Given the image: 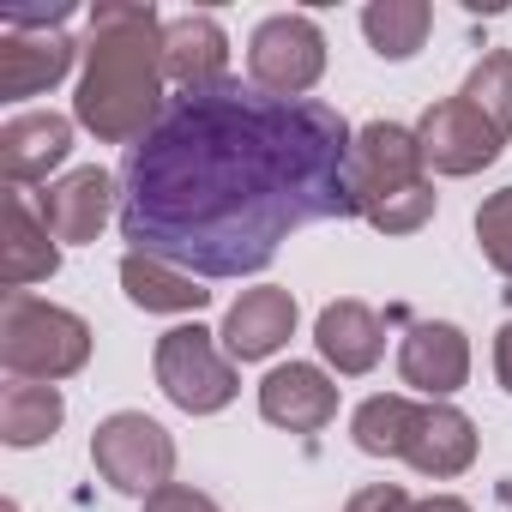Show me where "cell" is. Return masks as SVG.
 I'll use <instances>...</instances> for the list:
<instances>
[{
	"instance_id": "obj_9",
	"label": "cell",
	"mask_w": 512,
	"mask_h": 512,
	"mask_svg": "<svg viewBox=\"0 0 512 512\" xmlns=\"http://www.w3.org/2000/svg\"><path fill=\"white\" fill-rule=\"evenodd\" d=\"M163 73L181 97H211L229 85V37L211 13H181L163 25Z\"/></svg>"
},
{
	"instance_id": "obj_19",
	"label": "cell",
	"mask_w": 512,
	"mask_h": 512,
	"mask_svg": "<svg viewBox=\"0 0 512 512\" xmlns=\"http://www.w3.org/2000/svg\"><path fill=\"white\" fill-rule=\"evenodd\" d=\"M121 290H127V302L145 308V314H199V308L211 302V290H205L193 272L157 260V253H133V247L121 253Z\"/></svg>"
},
{
	"instance_id": "obj_15",
	"label": "cell",
	"mask_w": 512,
	"mask_h": 512,
	"mask_svg": "<svg viewBox=\"0 0 512 512\" xmlns=\"http://www.w3.org/2000/svg\"><path fill=\"white\" fill-rule=\"evenodd\" d=\"M73 43L61 31H7L0 37V97L7 103H25V97H43L49 85H61L73 73Z\"/></svg>"
},
{
	"instance_id": "obj_2",
	"label": "cell",
	"mask_w": 512,
	"mask_h": 512,
	"mask_svg": "<svg viewBox=\"0 0 512 512\" xmlns=\"http://www.w3.org/2000/svg\"><path fill=\"white\" fill-rule=\"evenodd\" d=\"M163 19L133 0L91 7L85 79L73 97V121L103 145H139L163 121Z\"/></svg>"
},
{
	"instance_id": "obj_17",
	"label": "cell",
	"mask_w": 512,
	"mask_h": 512,
	"mask_svg": "<svg viewBox=\"0 0 512 512\" xmlns=\"http://www.w3.org/2000/svg\"><path fill=\"white\" fill-rule=\"evenodd\" d=\"M55 272H61V247L43 229V217L25 205V193L13 187L7 205H0V284L25 290V284H43Z\"/></svg>"
},
{
	"instance_id": "obj_21",
	"label": "cell",
	"mask_w": 512,
	"mask_h": 512,
	"mask_svg": "<svg viewBox=\"0 0 512 512\" xmlns=\"http://www.w3.org/2000/svg\"><path fill=\"white\" fill-rule=\"evenodd\" d=\"M434 31V7L428 0H374L362 13V37L374 43V55L386 61H410Z\"/></svg>"
},
{
	"instance_id": "obj_24",
	"label": "cell",
	"mask_w": 512,
	"mask_h": 512,
	"mask_svg": "<svg viewBox=\"0 0 512 512\" xmlns=\"http://www.w3.org/2000/svg\"><path fill=\"white\" fill-rule=\"evenodd\" d=\"M476 241H482V260L500 278H512V187H500L476 205Z\"/></svg>"
},
{
	"instance_id": "obj_7",
	"label": "cell",
	"mask_w": 512,
	"mask_h": 512,
	"mask_svg": "<svg viewBox=\"0 0 512 512\" xmlns=\"http://www.w3.org/2000/svg\"><path fill=\"white\" fill-rule=\"evenodd\" d=\"M422 181H428V163H422L416 127L368 121L350 139V205H356V217H374L380 205H392L398 193H416Z\"/></svg>"
},
{
	"instance_id": "obj_18",
	"label": "cell",
	"mask_w": 512,
	"mask_h": 512,
	"mask_svg": "<svg viewBox=\"0 0 512 512\" xmlns=\"http://www.w3.org/2000/svg\"><path fill=\"white\" fill-rule=\"evenodd\" d=\"M314 344H320V356H326L338 374H368V368H380V356H386V326H380V314H374L368 302L344 296V302H326V308H320Z\"/></svg>"
},
{
	"instance_id": "obj_14",
	"label": "cell",
	"mask_w": 512,
	"mask_h": 512,
	"mask_svg": "<svg viewBox=\"0 0 512 512\" xmlns=\"http://www.w3.org/2000/svg\"><path fill=\"white\" fill-rule=\"evenodd\" d=\"M73 151V121L67 115H13L0 127V175L7 187H31V181H49V169H61Z\"/></svg>"
},
{
	"instance_id": "obj_6",
	"label": "cell",
	"mask_w": 512,
	"mask_h": 512,
	"mask_svg": "<svg viewBox=\"0 0 512 512\" xmlns=\"http://www.w3.org/2000/svg\"><path fill=\"white\" fill-rule=\"evenodd\" d=\"M247 73L266 97L278 103H302L320 73H326V37L308 13H272L260 31L247 37Z\"/></svg>"
},
{
	"instance_id": "obj_3",
	"label": "cell",
	"mask_w": 512,
	"mask_h": 512,
	"mask_svg": "<svg viewBox=\"0 0 512 512\" xmlns=\"http://www.w3.org/2000/svg\"><path fill=\"white\" fill-rule=\"evenodd\" d=\"M0 362H7L13 380H73L91 362V326L73 308H55L31 290H7L0 302Z\"/></svg>"
},
{
	"instance_id": "obj_16",
	"label": "cell",
	"mask_w": 512,
	"mask_h": 512,
	"mask_svg": "<svg viewBox=\"0 0 512 512\" xmlns=\"http://www.w3.org/2000/svg\"><path fill=\"white\" fill-rule=\"evenodd\" d=\"M404 464L434 476V482L464 476L476 464V422L458 404H422L416 428H410V446H404Z\"/></svg>"
},
{
	"instance_id": "obj_5",
	"label": "cell",
	"mask_w": 512,
	"mask_h": 512,
	"mask_svg": "<svg viewBox=\"0 0 512 512\" xmlns=\"http://www.w3.org/2000/svg\"><path fill=\"white\" fill-rule=\"evenodd\" d=\"M151 368H157L163 398H169L175 410H187V416H217V410L241 392L229 350H217V332H205V326H175V332H163Z\"/></svg>"
},
{
	"instance_id": "obj_28",
	"label": "cell",
	"mask_w": 512,
	"mask_h": 512,
	"mask_svg": "<svg viewBox=\"0 0 512 512\" xmlns=\"http://www.w3.org/2000/svg\"><path fill=\"white\" fill-rule=\"evenodd\" d=\"M410 512H470V500H458V494H428V500H410Z\"/></svg>"
},
{
	"instance_id": "obj_8",
	"label": "cell",
	"mask_w": 512,
	"mask_h": 512,
	"mask_svg": "<svg viewBox=\"0 0 512 512\" xmlns=\"http://www.w3.org/2000/svg\"><path fill=\"white\" fill-rule=\"evenodd\" d=\"M416 145H422V163H428L434 175H476V169H488V163L500 157L506 139H500L464 97H440V103L422 109Z\"/></svg>"
},
{
	"instance_id": "obj_22",
	"label": "cell",
	"mask_w": 512,
	"mask_h": 512,
	"mask_svg": "<svg viewBox=\"0 0 512 512\" xmlns=\"http://www.w3.org/2000/svg\"><path fill=\"white\" fill-rule=\"evenodd\" d=\"M416 398H404V392H380V398H368L362 410H356V422H350V434H356V446L368 452V458H404V446H410V428H416Z\"/></svg>"
},
{
	"instance_id": "obj_23",
	"label": "cell",
	"mask_w": 512,
	"mask_h": 512,
	"mask_svg": "<svg viewBox=\"0 0 512 512\" xmlns=\"http://www.w3.org/2000/svg\"><path fill=\"white\" fill-rule=\"evenodd\" d=\"M500 139H512V49H488L476 67H470V79H464V91H458Z\"/></svg>"
},
{
	"instance_id": "obj_13",
	"label": "cell",
	"mask_w": 512,
	"mask_h": 512,
	"mask_svg": "<svg viewBox=\"0 0 512 512\" xmlns=\"http://www.w3.org/2000/svg\"><path fill=\"white\" fill-rule=\"evenodd\" d=\"M260 416L272 428H290V434H320L338 416V380L326 368H314V362L272 368L260 380Z\"/></svg>"
},
{
	"instance_id": "obj_10",
	"label": "cell",
	"mask_w": 512,
	"mask_h": 512,
	"mask_svg": "<svg viewBox=\"0 0 512 512\" xmlns=\"http://www.w3.org/2000/svg\"><path fill=\"white\" fill-rule=\"evenodd\" d=\"M398 374L428 404H446L470 380V338L452 320H416L404 332V344H398Z\"/></svg>"
},
{
	"instance_id": "obj_25",
	"label": "cell",
	"mask_w": 512,
	"mask_h": 512,
	"mask_svg": "<svg viewBox=\"0 0 512 512\" xmlns=\"http://www.w3.org/2000/svg\"><path fill=\"white\" fill-rule=\"evenodd\" d=\"M145 512H223L211 494H199V488H187V482H169V488H157L151 500H145Z\"/></svg>"
},
{
	"instance_id": "obj_12",
	"label": "cell",
	"mask_w": 512,
	"mask_h": 512,
	"mask_svg": "<svg viewBox=\"0 0 512 512\" xmlns=\"http://www.w3.org/2000/svg\"><path fill=\"white\" fill-rule=\"evenodd\" d=\"M115 211V175L109 169H73L37 193V217L55 241H97Z\"/></svg>"
},
{
	"instance_id": "obj_27",
	"label": "cell",
	"mask_w": 512,
	"mask_h": 512,
	"mask_svg": "<svg viewBox=\"0 0 512 512\" xmlns=\"http://www.w3.org/2000/svg\"><path fill=\"white\" fill-rule=\"evenodd\" d=\"M494 374H500V386L512 392V320H506L500 338H494Z\"/></svg>"
},
{
	"instance_id": "obj_11",
	"label": "cell",
	"mask_w": 512,
	"mask_h": 512,
	"mask_svg": "<svg viewBox=\"0 0 512 512\" xmlns=\"http://www.w3.org/2000/svg\"><path fill=\"white\" fill-rule=\"evenodd\" d=\"M223 350L229 362H266L278 356L290 338H296V296L278 290V284H260V290H241L223 314Z\"/></svg>"
},
{
	"instance_id": "obj_1",
	"label": "cell",
	"mask_w": 512,
	"mask_h": 512,
	"mask_svg": "<svg viewBox=\"0 0 512 512\" xmlns=\"http://www.w3.org/2000/svg\"><path fill=\"white\" fill-rule=\"evenodd\" d=\"M350 127L332 103L278 97H175L127 151L121 235L133 253L205 278L266 272L290 229L356 217Z\"/></svg>"
},
{
	"instance_id": "obj_4",
	"label": "cell",
	"mask_w": 512,
	"mask_h": 512,
	"mask_svg": "<svg viewBox=\"0 0 512 512\" xmlns=\"http://www.w3.org/2000/svg\"><path fill=\"white\" fill-rule=\"evenodd\" d=\"M91 464L97 476L115 488V494H133V500H151L157 488H169L175 476V440L163 422H151L145 410H115L97 422L91 434Z\"/></svg>"
},
{
	"instance_id": "obj_26",
	"label": "cell",
	"mask_w": 512,
	"mask_h": 512,
	"mask_svg": "<svg viewBox=\"0 0 512 512\" xmlns=\"http://www.w3.org/2000/svg\"><path fill=\"white\" fill-rule=\"evenodd\" d=\"M344 512H410V494H404L398 482H368V488L350 494Z\"/></svg>"
},
{
	"instance_id": "obj_20",
	"label": "cell",
	"mask_w": 512,
	"mask_h": 512,
	"mask_svg": "<svg viewBox=\"0 0 512 512\" xmlns=\"http://www.w3.org/2000/svg\"><path fill=\"white\" fill-rule=\"evenodd\" d=\"M67 422V398L61 386H37V380H13L7 398H0V440L7 446H43L55 428Z\"/></svg>"
}]
</instances>
